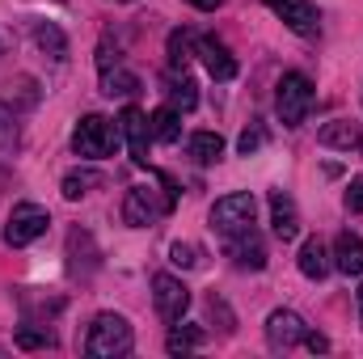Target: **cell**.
<instances>
[{
    "mask_svg": "<svg viewBox=\"0 0 363 359\" xmlns=\"http://www.w3.org/2000/svg\"><path fill=\"white\" fill-rule=\"evenodd\" d=\"M194 43H199L194 30H174L169 34V72H186V64L194 60Z\"/></svg>",
    "mask_w": 363,
    "mask_h": 359,
    "instance_id": "20",
    "label": "cell"
},
{
    "mask_svg": "<svg viewBox=\"0 0 363 359\" xmlns=\"http://www.w3.org/2000/svg\"><path fill=\"white\" fill-rule=\"evenodd\" d=\"M262 4L271 9L291 34H300V38H313L321 30V13H317L313 0H262Z\"/></svg>",
    "mask_w": 363,
    "mask_h": 359,
    "instance_id": "8",
    "label": "cell"
},
{
    "mask_svg": "<svg viewBox=\"0 0 363 359\" xmlns=\"http://www.w3.org/2000/svg\"><path fill=\"white\" fill-rule=\"evenodd\" d=\"M34 38H38V47H43V51H51V60H64L68 43H64V34H60L55 26H38V30H34Z\"/></svg>",
    "mask_w": 363,
    "mask_h": 359,
    "instance_id": "25",
    "label": "cell"
},
{
    "mask_svg": "<svg viewBox=\"0 0 363 359\" xmlns=\"http://www.w3.org/2000/svg\"><path fill=\"white\" fill-rule=\"evenodd\" d=\"M194 347H203V330L199 326H174L169 338H165V351L169 355H190Z\"/></svg>",
    "mask_w": 363,
    "mask_h": 359,
    "instance_id": "22",
    "label": "cell"
},
{
    "mask_svg": "<svg viewBox=\"0 0 363 359\" xmlns=\"http://www.w3.org/2000/svg\"><path fill=\"white\" fill-rule=\"evenodd\" d=\"M186 153H190L199 165H216V161L224 157V136H220V131H194V136L186 140Z\"/></svg>",
    "mask_w": 363,
    "mask_h": 359,
    "instance_id": "17",
    "label": "cell"
},
{
    "mask_svg": "<svg viewBox=\"0 0 363 359\" xmlns=\"http://www.w3.org/2000/svg\"><path fill=\"white\" fill-rule=\"evenodd\" d=\"M262 144H267V131H262V127H250V131H245V136L237 140V148H241V157H250V153H258Z\"/></svg>",
    "mask_w": 363,
    "mask_h": 359,
    "instance_id": "27",
    "label": "cell"
},
{
    "mask_svg": "<svg viewBox=\"0 0 363 359\" xmlns=\"http://www.w3.org/2000/svg\"><path fill=\"white\" fill-rule=\"evenodd\" d=\"M135 347V334H131V321L118 317V313H97L85 334V355L89 359H118Z\"/></svg>",
    "mask_w": 363,
    "mask_h": 359,
    "instance_id": "1",
    "label": "cell"
},
{
    "mask_svg": "<svg viewBox=\"0 0 363 359\" xmlns=\"http://www.w3.org/2000/svg\"><path fill=\"white\" fill-rule=\"evenodd\" d=\"M347 211H363V182L347 186Z\"/></svg>",
    "mask_w": 363,
    "mask_h": 359,
    "instance_id": "28",
    "label": "cell"
},
{
    "mask_svg": "<svg viewBox=\"0 0 363 359\" xmlns=\"http://www.w3.org/2000/svg\"><path fill=\"white\" fill-rule=\"evenodd\" d=\"M359 148H363V140H359Z\"/></svg>",
    "mask_w": 363,
    "mask_h": 359,
    "instance_id": "33",
    "label": "cell"
},
{
    "mask_svg": "<svg viewBox=\"0 0 363 359\" xmlns=\"http://www.w3.org/2000/svg\"><path fill=\"white\" fill-rule=\"evenodd\" d=\"M174 203L169 199H161L152 186H131L127 190V199H123V224H131V228H148L157 216H165Z\"/></svg>",
    "mask_w": 363,
    "mask_h": 359,
    "instance_id": "6",
    "label": "cell"
},
{
    "mask_svg": "<svg viewBox=\"0 0 363 359\" xmlns=\"http://www.w3.org/2000/svg\"><path fill=\"white\" fill-rule=\"evenodd\" d=\"M296 263H300V275H304V279H325L330 267H334V263H330V250H325L321 237H308V241L300 245V258H296Z\"/></svg>",
    "mask_w": 363,
    "mask_h": 359,
    "instance_id": "16",
    "label": "cell"
},
{
    "mask_svg": "<svg viewBox=\"0 0 363 359\" xmlns=\"http://www.w3.org/2000/svg\"><path fill=\"white\" fill-rule=\"evenodd\" d=\"M304 347H308V351H330V338H325V334H313V330H308V334H304Z\"/></svg>",
    "mask_w": 363,
    "mask_h": 359,
    "instance_id": "30",
    "label": "cell"
},
{
    "mask_svg": "<svg viewBox=\"0 0 363 359\" xmlns=\"http://www.w3.org/2000/svg\"><path fill=\"white\" fill-rule=\"evenodd\" d=\"M123 4H127V0H123Z\"/></svg>",
    "mask_w": 363,
    "mask_h": 359,
    "instance_id": "34",
    "label": "cell"
},
{
    "mask_svg": "<svg viewBox=\"0 0 363 359\" xmlns=\"http://www.w3.org/2000/svg\"><path fill=\"white\" fill-rule=\"evenodd\" d=\"M363 131L351 123V118H330L321 131H317V144L321 148H342V153H351V148H359Z\"/></svg>",
    "mask_w": 363,
    "mask_h": 359,
    "instance_id": "15",
    "label": "cell"
},
{
    "mask_svg": "<svg viewBox=\"0 0 363 359\" xmlns=\"http://www.w3.org/2000/svg\"><path fill=\"white\" fill-rule=\"evenodd\" d=\"M72 148L85 161H101V157H110L118 148V127L110 118H101V114H85L77 123V131H72Z\"/></svg>",
    "mask_w": 363,
    "mask_h": 359,
    "instance_id": "4",
    "label": "cell"
},
{
    "mask_svg": "<svg viewBox=\"0 0 363 359\" xmlns=\"http://www.w3.org/2000/svg\"><path fill=\"white\" fill-rule=\"evenodd\" d=\"M359 317H363V287H359Z\"/></svg>",
    "mask_w": 363,
    "mask_h": 359,
    "instance_id": "32",
    "label": "cell"
},
{
    "mask_svg": "<svg viewBox=\"0 0 363 359\" xmlns=\"http://www.w3.org/2000/svg\"><path fill=\"white\" fill-rule=\"evenodd\" d=\"M101 93H106V97H135V93H140V77L127 72L123 64H114V68L101 72Z\"/></svg>",
    "mask_w": 363,
    "mask_h": 359,
    "instance_id": "19",
    "label": "cell"
},
{
    "mask_svg": "<svg viewBox=\"0 0 363 359\" xmlns=\"http://www.w3.org/2000/svg\"><path fill=\"white\" fill-rule=\"evenodd\" d=\"M17 347L21 351H43V347H55V334H47V330H17Z\"/></svg>",
    "mask_w": 363,
    "mask_h": 359,
    "instance_id": "26",
    "label": "cell"
},
{
    "mask_svg": "<svg viewBox=\"0 0 363 359\" xmlns=\"http://www.w3.org/2000/svg\"><path fill=\"white\" fill-rule=\"evenodd\" d=\"M0 140H4V144L13 140V114H9V106H4V101H0Z\"/></svg>",
    "mask_w": 363,
    "mask_h": 359,
    "instance_id": "29",
    "label": "cell"
},
{
    "mask_svg": "<svg viewBox=\"0 0 363 359\" xmlns=\"http://www.w3.org/2000/svg\"><path fill=\"white\" fill-rule=\"evenodd\" d=\"M47 224H51L47 207H38V203H17V207L9 211V224H4V245H13V250L30 245V241H38V237L47 233Z\"/></svg>",
    "mask_w": 363,
    "mask_h": 359,
    "instance_id": "5",
    "label": "cell"
},
{
    "mask_svg": "<svg viewBox=\"0 0 363 359\" xmlns=\"http://www.w3.org/2000/svg\"><path fill=\"white\" fill-rule=\"evenodd\" d=\"M169 263L182 267V270H194V267H203V250L190 245V241H174V245H169Z\"/></svg>",
    "mask_w": 363,
    "mask_h": 359,
    "instance_id": "24",
    "label": "cell"
},
{
    "mask_svg": "<svg viewBox=\"0 0 363 359\" xmlns=\"http://www.w3.org/2000/svg\"><path fill=\"white\" fill-rule=\"evenodd\" d=\"M101 182H106V178H101L97 170H72V174H64V199H72V203H77V199H85L89 190H97Z\"/></svg>",
    "mask_w": 363,
    "mask_h": 359,
    "instance_id": "21",
    "label": "cell"
},
{
    "mask_svg": "<svg viewBox=\"0 0 363 359\" xmlns=\"http://www.w3.org/2000/svg\"><path fill=\"white\" fill-rule=\"evenodd\" d=\"M334 267L342 270V275H363V237L359 233H351V228H342L338 237H334Z\"/></svg>",
    "mask_w": 363,
    "mask_h": 359,
    "instance_id": "14",
    "label": "cell"
},
{
    "mask_svg": "<svg viewBox=\"0 0 363 359\" xmlns=\"http://www.w3.org/2000/svg\"><path fill=\"white\" fill-rule=\"evenodd\" d=\"M186 4H194V9H199V13H216V9H220V4H224V0H186Z\"/></svg>",
    "mask_w": 363,
    "mask_h": 359,
    "instance_id": "31",
    "label": "cell"
},
{
    "mask_svg": "<svg viewBox=\"0 0 363 359\" xmlns=\"http://www.w3.org/2000/svg\"><path fill=\"white\" fill-rule=\"evenodd\" d=\"M169 106H174V110H194V106H199V93H194V81H190V77H186V72H174V77H169Z\"/></svg>",
    "mask_w": 363,
    "mask_h": 359,
    "instance_id": "23",
    "label": "cell"
},
{
    "mask_svg": "<svg viewBox=\"0 0 363 359\" xmlns=\"http://www.w3.org/2000/svg\"><path fill=\"white\" fill-rule=\"evenodd\" d=\"M152 304L161 313V321H182L190 309V287L182 283L178 275H152Z\"/></svg>",
    "mask_w": 363,
    "mask_h": 359,
    "instance_id": "7",
    "label": "cell"
},
{
    "mask_svg": "<svg viewBox=\"0 0 363 359\" xmlns=\"http://www.w3.org/2000/svg\"><path fill=\"white\" fill-rule=\"evenodd\" d=\"M271 228L274 237L287 245V241H296L300 237V207H296V199L287 194V190H271Z\"/></svg>",
    "mask_w": 363,
    "mask_h": 359,
    "instance_id": "12",
    "label": "cell"
},
{
    "mask_svg": "<svg viewBox=\"0 0 363 359\" xmlns=\"http://www.w3.org/2000/svg\"><path fill=\"white\" fill-rule=\"evenodd\" d=\"M313 101H317V93H313V81L304 72H283L279 77V85H274V114H279L283 127H300L308 118Z\"/></svg>",
    "mask_w": 363,
    "mask_h": 359,
    "instance_id": "2",
    "label": "cell"
},
{
    "mask_svg": "<svg viewBox=\"0 0 363 359\" xmlns=\"http://www.w3.org/2000/svg\"><path fill=\"white\" fill-rule=\"evenodd\" d=\"M258 224V199L250 190H233L224 199H216L211 207V228L220 237H237V233H250Z\"/></svg>",
    "mask_w": 363,
    "mask_h": 359,
    "instance_id": "3",
    "label": "cell"
},
{
    "mask_svg": "<svg viewBox=\"0 0 363 359\" xmlns=\"http://www.w3.org/2000/svg\"><path fill=\"white\" fill-rule=\"evenodd\" d=\"M118 136L127 140V148H131V161H135L140 170H148V144H152V127H148V114H144L140 106H127V110L118 114Z\"/></svg>",
    "mask_w": 363,
    "mask_h": 359,
    "instance_id": "9",
    "label": "cell"
},
{
    "mask_svg": "<svg viewBox=\"0 0 363 359\" xmlns=\"http://www.w3.org/2000/svg\"><path fill=\"white\" fill-rule=\"evenodd\" d=\"M194 55L203 60V68L211 72V81H233L237 77V60H233V51L220 38H199L194 43Z\"/></svg>",
    "mask_w": 363,
    "mask_h": 359,
    "instance_id": "13",
    "label": "cell"
},
{
    "mask_svg": "<svg viewBox=\"0 0 363 359\" xmlns=\"http://www.w3.org/2000/svg\"><path fill=\"white\" fill-rule=\"evenodd\" d=\"M148 127H152V140H157V144H178L182 114L174 110V106H157V110L148 114Z\"/></svg>",
    "mask_w": 363,
    "mask_h": 359,
    "instance_id": "18",
    "label": "cell"
},
{
    "mask_svg": "<svg viewBox=\"0 0 363 359\" xmlns=\"http://www.w3.org/2000/svg\"><path fill=\"white\" fill-rule=\"evenodd\" d=\"M224 254L233 258L237 270H262L267 267V241L258 237V228L237 233V237H224Z\"/></svg>",
    "mask_w": 363,
    "mask_h": 359,
    "instance_id": "11",
    "label": "cell"
},
{
    "mask_svg": "<svg viewBox=\"0 0 363 359\" xmlns=\"http://www.w3.org/2000/svg\"><path fill=\"white\" fill-rule=\"evenodd\" d=\"M304 334H308V326H304V317L291 313V309H274L271 317H267V343H271V351H291V347H300Z\"/></svg>",
    "mask_w": 363,
    "mask_h": 359,
    "instance_id": "10",
    "label": "cell"
}]
</instances>
